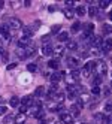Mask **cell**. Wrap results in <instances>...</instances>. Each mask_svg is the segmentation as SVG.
<instances>
[{
    "mask_svg": "<svg viewBox=\"0 0 112 124\" xmlns=\"http://www.w3.org/2000/svg\"><path fill=\"white\" fill-rule=\"evenodd\" d=\"M106 72H108V66H106L105 61H102V60L96 61V73L99 76H102V75H105Z\"/></svg>",
    "mask_w": 112,
    "mask_h": 124,
    "instance_id": "6da1fadb",
    "label": "cell"
},
{
    "mask_svg": "<svg viewBox=\"0 0 112 124\" xmlns=\"http://www.w3.org/2000/svg\"><path fill=\"white\" fill-rule=\"evenodd\" d=\"M9 29L11 30H20V29H22V23L18 18H11L9 20Z\"/></svg>",
    "mask_w": 112,
    "mask_h": 124,
    "instance_id": "7a4b0ae2",
    "label": "cell"
},
{
    "mask_svg": "<svg viewBox=\"0 0 112 124\" xmlns=\"http://www.w3.org/2000/svg\"><path fill=\"white\" fill-rule=\"evenodd\" d=\"M0 34H2L6 40H9L11 39V29L7 27V25H0Z\"/></svg>",
    "mask_w": 112,
    "mask_h": 124,
    "instance_id": "3957f363",
    "label": "cell"
},
{
    "mask_svg": "<svg viewBox=\"0 0 112 124\" xmlns=\"http://www.w3.org/2000/svg\"><path fill=\"white\" fill-rule=\"evenodd\" d=\"M63 72H55V73H52V75H51L49 76V79H51V82H52V84H57V82H60V81H61V79H63Z\"/></svg>",
    "mask_w": 112,
    "mask_h": 124,
    "instance_id": "277c9868",
    "label": "cell"
},
{
    "mask_svg": "<svg viewBox=\"0 0 112 124\" xmlns=\"http://www.w3.org/2000/svg\"><path fill=\"white\" fill-rule=\"evenodd\" d=\"M51 99L55 100V102H58V103H61L64 100V93L63 91H55L52 96H51Z\"/></svg>",
    "mask_w": 112,
    "mask_h": 124,
    "instance_id": "5b68a950",
    "label": "cell"
},
{
    "mask_svg": "<svg viewBox=\"0 0 112 124\" xmlns=\"http://www.w3.org/2000/svg\"><path fill=\"white\" fill-rule=\"evenodd\" d=\"M60 120H61V123H64V124H73V117L70 114H61Z\"/></svg>",
    "mask_w": 112,
    "mask_h": 124,
    "instance_id": "8992f818",
    "label": "cell"
},
{
    "mask_svg": "<svg viewBox=\"0 0 112 124\" xmlns=\"http://www.w3.org/2000/svg\"><path fill=\"white\" fill-rule=\"evenodd\" d=\"M34 105V100H33V97L31 96H25L24 99H22V106H25V108H30V106H33Z\"/></svg>",
    "mask_w": 112,
    "mask_h": 124,
    "instance_id": "52a82bcc",
    "label": "cell"
},
{
    "mask_svg": "<svg viewBox=\"0 0 112 124\" xmlns=\"http://www.w3.org/2000/svg\"><path fill=\"white\" fill-rule=\"evenodd\" d=\"M96 118L100 121V124H111V120L108 115H103V114H96Z\"/></svg>",
    "mask_w": 112,
    "mask_h": 124,
    "instance_id": "ba28073f",
    "label": "cell"
},
{
    "mask_svg": "<svg viewBox=\"0 0 112 124\" xmlns=\"http://www.w3.org/2000/svg\"><path fill=\"white\" fill-rule=\"evenodd\" d=\"M42 54L44 55H52V46H51L49 43H44V46H42Z\"/></svg>",
    "mask_w": 112,
    "mask_h": 124,
    "instance_id": "9c48e42d",
    "label": "cell"
},
{
    "mask_svg": "<svg viewBox=\"0 0 112 124\" xmlns=\"http://www.w3.org/2000/svg\"><path fill=\"white\" fill-rule=\"evenodd\" d=\"M29 43H30V39L29 38H25V36H22L21 39H18V48H25V46H29Z\"/></svg>",
    "mask_w": 112,
    "mask_h": 124,
    "instance_id": "30bf717a",
    "label": "cell"
},
{
    "mask_svg": "<svg viewBox=\"0 0 112 124\" xmlns=\"http://www.w3.org/2000/svg\"><path fill=\"white\" fill-rule=\"evenodd\" d=\"M84 69L87 70L88 73H90V72H93V70H96V61H87Z\"/></svg>",
    "mask_w": 112,
    "mask_h": 124,
    "instance_id": "8fae6325",
    "label": "cell"
},
{
    "mask_svg": "<svg viewBox=\"0 0 112 124\" xmlns=\"http://www.w3.org/2000/svg\"><path fill=\"white\" fill-rule=\"evenodd\" d=\"M63 52H64V48H63L61 45H58V46H55V48L52 49V54H54L55 57H61Z\"/></svg>",
    "mask_w": 112,
    "mask_h": 124,
    "instance_id": "7c38bea8",
    "label": "cell"
},
{
    "mask_svg": "<svg viewBox=\"0 0 112 124\" xmlns=\"http://www.w3.org/2000/svg\"><path fill=\"white\" fill-rule=\"evenodd\" d=\"M67 66H69V67H72V69L75 70L76 66H78V60L73 58V57H69V58H67Z\"/></svg>",
    "mask_w": 112,
    "mask_h": 124,
    "instance_id": "4fadbf2b",
    "label": "cell"
},
{
    "mask_svg": "<svg viewBox=\"0 0 112 124\" xmlns=\"http://www.w3.org/2000/svg\"><path fill=\"white\" fill-rule=\"evenodd\" d=\"M33 33H34V29L33 27H29V25H27V27H24V34H22V36H25V38H31L33 36Z\"/></svg>",
    "mask_w": 112,
    "mask_h": 124,
    "instance_id": "5bb4252c",
    "label": "cell"
},
{
    "mask_svg": "<svg viewBox=\"0 0 112 124\" xmlns=\"http://www.w3.org/2000/svg\"><path fill=\"white\" fill-rule=\"evenodd\" d=\"M57 39H58L60 42H66V40L69 39V33H67V31H61V33H58V34H57Z\"/></svg>",
    "mask_w": 112,
    "mask_h": 124,
    "instance_id": "9a60e30c",
    "label": "cell"
},
{
    "mask_svg": "<svg viewBox=\"0 0 112 124\" xmlns=\"http://www.w3.org/2000/svg\"><path fill=\"white\" fill-rule=\"evenodd\" d=\"M25 117H27L25 114H21V112H20V114L15 117V123H16V124H24V120H25Z\"/></svg>",
    "mask_w": 112,
    "mask_h": 124,
    "instance_id": "2e32d148",
    "label": "cell"
},
{
    "mask_svg": "<svg viewBox=\"0 0 112 124\" xmlns=\"http://www.w3.org/2000/svg\"><path fill=\"white\" fill-rule=\"evenodd\" d=\"M93 30H94V25H93L91 23H88V24H85V25H84V33L93 34Z\"/></svg>",
    "mask_w": 112,
    "mask_h": 124,
    "instance_id": "e0dca14e",
    "label": "cell"
},
{
    "mask_svg": "<svg viewBox=\"0 0 112 124\" xmlns=\"http://www.w3.org/2000/svg\"><path fill=\"white\" fill-rule=\"evenodd\" d=\"M103 51L105 52H109V51H112V40H106V42H103Z\"/></svg>",
    "mask_w": 112,
    "mask_h": 124,
    "instance_id": "ac0fdd59",
    "label": "cell"
},
{
    "mask_svg": "<svg viewBox=\"0 0 112 124\" xmlns=\"http://www.w3.org/2000/svg\"><path fill=\"white\" fill-rule=\"evenodd\" d=\"M9 105L12 106V108H15V106H18V105H20V97L12 96V97H11V100H9Z\"/></svg>",
    "mask_w": 112,
    "mask_h": 124,
    "instance_id": "d6986e66",
    "label": "cell"
},
{
    "mask_svg": "<svg viewBox=\"0 0 112 124\" xmlns=\"http://www.w3.org/2000/svg\"><path fill=\"white\" fill-rule=\"evenodd\" d=\"M15 123V117H14V115H6V117H5V120H3V124H14Z\"/></svg>",
    "mask_w": 112,
    "mask_h": 124,
    "instance_id": "ffe728a7",
    "label": "cell"
},
{
    "mask_svg": "<svg viewBox=\"0 0 112 124\" xmlns=\"http://www.w3.org/2000/svg\"><path fill=\"white\" fill-rule=\"evenodd\" d=\"M48 67H51V69H55V70H57V69L60 67V63H58L57 60H49V61H48Z\"/></svg>",
    "mask_w": 112,
    "mask_h": 124,
    "instance_id": "44dd1931",
    "label": "cell"
},
{
    "mask_svg": "<svg viewBox=\"0 0 112 124\" xmlns=\"http://www.w3.org/2000/svg\"><path fill=\"white\" fill-rule=\"evenodd\" d=\"M67 49H69V51H76V49H78V43L73 42V40L67 42Z\"/></svg>",
    "mask_w": 112,
    "mask_h": 124,
    "instance_id": "7402d4cb",
    "label": "cell"
},
{
    "mask_svg": "<svg viewBox=\"0 0 112 124\" xmlns=\"http://www.w3.org/2000/svg\"><path fill=\"white\" fill-rule=\"evenodd\" d=\"M44 94H45V88L44 87H37L36 90H34V96L36 97H42Z\"/></svg>",
    "mask_w": 112,
    "mask_h": 124,
    "instance_id": "603a6c76",
    "label": "cell"
},
{
    "mask_svg": "<svg viewBox=\"0 0 112 124\" xmlns=\"http://www.w3.org/2000/svg\"><path fill=\"white\" fill-rule=\"evenodd\" d=\"M96 14H97V8L94 6V5H91V6L88 8V15H90V16H96Z\"/></svg>",
    "mask_w": 112,
    "mask_h": 124,
    "instance_id": "cb8c5ba5",
    "label": "cell"
},
{
    "mask_svg": "<svg viewBox=\"0 0 112 124\" xmlns=\"http://www.w3.org/2000/svg\"><path fill=\"white\" fill-rule=\"evenodd\" d=\"M91 43H93V45L94 46H100V45H103V42H102V39L100 38H93V40H91Z\"/></svg>",
    "mask_w": 112,
    "mask_h": 124,
    "instance_id": "d4e9b609",
    "label": "cell"
},
{
    "mask_svg": "<svg viewBox=\"0 0 112 124\" xmlns=\"http://www.w3.org/2000/svg\"><path fill=\"white\" fill-rule=\"evenodd\" d=\"M63 12L66 15V18H72V16H73V9H70V8H66Z\"/></svg>",
    "mask_w": 112,
    "mask_h": 124,
    "instance_id": "484cf974",
    "label": "cell"
},
{
    "mask_svg": "<svg viewBox=\"0 0 112 124\" xmlns=\"http://www.w3.org/2000/svg\"><path fill=\"white\" fill-rule=\"evenodd\" d=\"M102 31H103V34H111L112 33V25H103Z\"/></svg>",
    "mask_w": 112,
    "mask_h": 124,
    "instance_id": "4316f807",
    "label": "cell"
},
{
    "mask_svg": "<svg viewBox=\"0 0 112 124\" xmlns=\"http://www.w3.org/2000/svg\"><path fill=\"white\" fill-rule=\"evenodd\" d=\"M70 111H72V117H78V115H79V108H78V106H72V108H70Z\"/></svg>",
    "mask_w": 112,
    "mask_h": 124,
    "instance_id": "83f0119b",
    "label": "cell"
},
{
    "mask_svg": "<svg viewBox=\"0 0 112 124\" xmlns=\"http://www.w3.org/2000/svg\"><path fill=\"white\" fill-rule=\"evenodd\" d=\"M111 2H108V0H102V2H99V8L100 9H106V8L109 6Z\"/></svg>",
    "mask_w": 112,
    "mask_h": 124,
    "instance_id": "f1b7e54d",
    "label": "cell"
},
{
    "mask_svg": "<svg viewBox=\"0 0 112 124\" xmlns=\"http://www.w3.org/2000/svg\"><path fill=\"white\" fill-rule=\"evenodd\" d=\"M85 12H87V9H85L84 6H78V8H76V14H78V15H85Z\"/></svg>",
    "mask_w": 112,
    "mask_h": 124,
    "instance_id": "f546056e",
    "label": "cell"
},
{
    "mask_svg": "<svg viewBox=\"0 0 112 124\" xmlns=\"http://www.w3.org/2000/svg\"><path fill=\"white\" fill-rule=\"evenodd\" d=\"M79 29H81V23H75V24L72 25V33L79 31Z\"/></svg>",
    "mask_w": 112,
    "mask_h": 124,
    "instance_id": "4dcf8cb0",
    "label": "cell"
},
{
    "mask_svg": "<svg viewBox=\"0 0 112 124\" xmlns=\"http://www.w3.org/2000/svg\"><path fill=\"white\" fill-rule=\"evenodd\" d=\"M27 69H29V72H36V70H37V66L34 64V63H30V64L27 66Z\"/></svg>",
    "mask_w": 112,
    "mask_h": 124,
    "instance_id": "1f68e13d",
    "label": "cell"
},
{
    "mask_svg": "<svg viewBox=\"0 0 112 124\" xmlns=\"http://www.w3.org/2000/svg\"><path fill=\"white\" fill-rule=\"evenodd\" d=\"M51 33H52V34H58L60 33V25H52V27H51Z\"/></svg>",
    "mask_w": 112,
    "mask_h": 124,
    "instance_id": "d6a6232c",
    "label": "cell"
},
{
    "mask_svg": "<svg viewBox=\"0 0 112 124\" xmlns=\"http://www.w3.org/2000/svg\"><path fill=\"white\" fill-rule=\"evenodd\" d=\"M105 111L109 112V114H112V102H109V103L105 105Z\"/></svg>",
    "mask_w": 112,
    "mask_h": 124,
    "instance_id": "836d02e7",
    "label": "cell"
},
{
    "mask_svg": "<svg viewBox=\"0 0 112 124\" xmlns=\"http://www.w3.org/2000/svg\"><path fill=\"white\" fill-rule=\"evenodd\" d=\"M44 117H45V112L42 111V109H39V112H37V115H36V118H39V120L44 121Z\"/></svg>",
    "mask_w": 112,
    "mask_h": 124,
    "instance_id": "e575fe53",
    "label": "cell"
},
{
    "mask_svg": "<svg viewBox=\"0 0 112 124\" xmlns=\"http://www.w3.org/2000/svg\"><path fill=\"white\" fill-rule=\"evenodd\" d=\"M91 93H93V94H99V93H100V87H97V85H93V90H91Z\"/></svg>",
    "mask_w": 112,
    "mask_h": 124,
    "instance_id": "d590c367",
    "label": "cell"
},
{
    "mask_svg": "<svg viewBox=\"0 0 112 124\" xmlns=\"http://www.w3.org/2000/svg\"><path fill=\"white\" fill-rule=\"evenodd\" d=\"M100 82H102V76H97V78H94V85H100Z\"/></svg>",
    "mask_w": 112,
    "mask_h": 124,
    "instance_id": "8d00e7d4",
    "label": "cell"
},
{
    "mask_svg": "<svg viewBox=\"0 0 112 124\" xmlns=\"http://www.w3.org/2000/svg\"><path fill=\"white\" fill-rule=\"evenodd\" d=\"M6 111H7V109H6V106L0 105V115H5V114H6Z\"/></svg>",
    "mask_w": 112,
    "mask_h": 124,
    "instance_id": "74e56055",
    "label": "cell"
},
{
    "mask_svg": "<svg viewBox=\"0 0 112 124\" xmlns=\"http://www.w3.org/2000/svg\"><path fill=\"white\" fill-rule=\"evenodd\" d=\"M15 66H16L15 63H12V64H7V67H6V69H7V70H12V69H14Z\"/></svg>",
    "mask_w": 112,
    "mask_h": 124,
    "instance_id": "f35d334b",
    "label": "cell"
},
{
    "mask_svg": "<svg viewBox=\"0 0 112 124\" xmlns=\"http://www.w3.org/2000/svg\"><path fill=\"white\" fill-rule=\"evenodd\" d=\"M22 3H24V6H27V8L31 5V2H30V0H25V2H22Z\"/></svg>",
    "mask_w": 112,
    "mask_h": 124,
    "instance_id": "ab89813d",
    "label": "cell"
},
{
    "mask_svg": "<svg viewBox=\"0 0 112 124\" xmlns=\"http://www.w3.org/2000/svg\"><path fill=\"white\" fill-rule=\"evenodd\" d=\"M49 124H61V123H58V121H51Z\"/></svg>",
    "mask_w": 112,
    "mask_h": 124,
    "instance_id": "60d3db41",
    "label": "cell"
},
{
    "mask_svg": "<svg viewBox=\"0 0 112 124\" xmlns=\"http://www.w3.org/2000/svg\"><path fill=\"white\" fill-rule=\"evenodd\" d=\"M3 5H5V2H2V0H0V9L3 8Z\"/></svg>",
    "mask_w": 112,
    "mask_h": 124,
    "instance_id": "b9f144b4",
    "label": "cell"
},
{
    "mask_svg": "<svg viewBox=\"0 0 112 124\" xmlns=\"http://www.w3.org/2000/svg\"><path fill=\"white\" fill-rule=\"evenodd\" d=\"M3 52H5V51L2 49V46H0V55H2V54H3Z\"/></svg>",
    "mask_w": 112,
    "mask_h": 124,
    "instance_id": "7bdbcfd3",
    "label": "cell"
},
{
    "mask_svg": "<svg viewBox=\"0 0 112 124\" xmlns=\"http://www.w3.org/2000/svg\"><path fill=\"white\" fill-rule=\"evenodd\" d=\"M109 18H111V21H112V11L109 12Z\"/></svg>",
    "mask_w": 112,
    "mask_h": 124,
    "instance_id": "ee69618b",
    "label": "cell"
},
{
    "mask_svg": "<svg viewBox=\"0 0 112 124\" xmlns=\"http://www.w3.org/2000/svg\"><path fill=\"white\" fill-rule=\"evenodd\" d=\"M39 124H46V121H40V123H39Z\"/></svg>",
    "mask_w": 112,
    "mask_h": 124,
    "instance_id": "f6af8a7d",
    "label": "cell"
},
{
    "mask_svg": "<svg viewBox=\"0 0 112 124\" xmlns=\"http://www.w3.org/2000/svg\"><path fill=\"white\" fill-rule=\"evenodd\" d=\"M109 120H111V123H112V115H111V117H109Z\"/></svg>",
    "mask_w": 112,
    "mask_h": 124,
    "instance_id": "bcb514c9",
    "label": "cell"
},
{
    "mask_svg": "<svg viewBox=\"0 0 112 124\" xmlns=\"http://www.w3.org/2000/svg\"><path fill=\"white\" fill-rule=\"evenodd\" d=\"M82 124H84V123H82Z\"/></svg>",
    "mask_w": 112,
    "mask_h": 124,
    "instance_id": "7dc6e473",
    "label": "cell"
}]
</instances>
